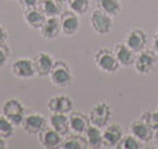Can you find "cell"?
I'll list each match as a JSON object with an SVG mask.
<instances>
[{
	"label": "cell",
	"instance_id": "6da1fadb",
	"mask_svg": "<svg viewBox=\"0 0 158 149\" xmlns=\"http://www.w3.org/2000/svg\"><path fill=\"white\" fill-rule=\"evenodd\" d=\"M94 63L97 68L106 74H114L121 67L114 50H110L107 47H101L94 53Z\"/></svg>",
	"mask_w": 158,
	"mask_h": 149
},
{
	"label": "cell",
	"instance_id": "7a4b0ae2",
	"mask_svg": "<svg viewBox=\"0 0 158 149\" xmlns=\"http://www.w3.org/2000/svg\"><path fill=\"white\" fill-rule=\"evenodd\" d=\"M2 114H4L15 127H18V125H22V121L27 116V110L21 100L15 98H8L2 106Z\"/></svg>",
	"mask_w": 158,
	"mask_h": 149
},
{
	"label": "cell",
	"instance_id": "3957f363",
	"mask_svg": "<svg viewBox=\"0 0 158 149\" xmlns=\"http://www.w3.org/2000/svg\"><path fill=\"white\" fill-rule=\"evenodd\" d=\"M50 82L54 86H58V88H67L72 84V80H74V75H72L71 67H69L68 63L65 61H56L54 67H53L52 72L49 75Z\"/></svg>",
	"mask_w": 158,
	"mask_h": 149
},
{
	"label": "cell",
	"instance_id": "277c9868",
	"mask_svg": "<svg viewBox=\"0 0 158 149\" xmlns=\"http://www.w3.org/2000/svg\"><path fill=\"white\" fill-rule=\"evenodd\" d=\"M112 117V110L111 106L107 102H98L90 109L89 112V120L90 124L96 125V127L103 130L106 125L110 124Z\"/></svg>",
	"mask_w": 158,
	"mask_h": 149
},
{
	"label": "cell",
	"instance_id": "5b68a950",
	"mask_svg": "<svg viewBox=\"0 0 158 149\" xmlns=\"http://www.w3.org/2000/svg\"><path fill=\"white\" fill-rule=\"evenodd\" d=\"M114 17L108 15L107 13L101 11L100 8L94 10L90 14V27H92L93 32H96L97 35H108L112 31L114 27Z\"/></svg>",
	"mask_w": 158,
	"mask_h": 149
},
{
	"label": "cell",
	"instance_id": "8992f818",
	"mask_svg": "<svg viewBox=\"0 0 158 149\" xmlns=\"http://www.w3.org/2000/svg\"><path fill=\"white\" fill-rule=\"evenodd\" d=\"M49 125V120L40 113H29L25 116L22 121V130L28 135H39L42 131H44Z\"/></svg>",
	"mask_w": 158,
	"mask_h": 149
},
{
	"label": "cell",
	"instance_id": "52a82bcc",
	"mask_svg": "<svg viewBox=\"0 0 158 149\" xmlns=\"http://www.w3.org/2000/svg\"><path fill=\"white\" fill-rule=\"evenodd\" d=\"M157 64V53L154 50H142L136 53L135 57V70L139 74H150Z\"/></svg>",
	"mask_w": 158,
	"mask_h": 149
},
{
	"label": "cell",
	"instance_id": "ba28073f",
	"mask_svg": "<svg viewBox=\"0 0 158 149\" xmlns=\"http://www.w3.org/2000/svg\"><path fill=\"white\" fill-rule=\"evenodd\" d=\"M60 24H61V33L65 36H74L78 33L81 28V20L79 14L74 13L72 10H65L60 14Z\"/></svg>",
	"mask_w": 158,
	"mask_h": 149
},
{
	"label": "cell",
	"instance_id": "9c48e42d",
	"mask_svg": "<svg viewBox=\"0 0 158 149\" xmlns=\"http://www.w3.org/2000/svg\"><path fill=\"white\" fill-rule=\"evenodd\" d=\"M11 72L14 77L18 80H29V78L35 77V66H33V60L29 57H19L11 64Z\"/></svg>",
	"mask_w": 158,
	"mask_h": 149
},
{
	"label": "cell",
	"instance_id": "30bf717a",
	"mask_svg": "<svg viewBox=\"0 0 158 149\" xmlns=\"http://www.w3.org/2000/svg\"><path fill=\"white\" fill-rule=\"evenodd\" d=\"M32 60H33V66H35L36 75H39V77H49L56 64L54 57L50 53L46 52L36 53Z\"/></svg>",
	"mask_w": 158,
	"mask_h": 149
},
{
	"label": "cell",
	"instance_id": "8fae6325",
	"mask_svg": "<svg viewBox=\"0 0 158 149\" xmlns=\"http://www.w3.org/2000/svg\"><path fill=\"white\" fill-rule=\"evenodd\" d=\"M129 133L136 137L142 144H148L154 139V130L142 119L135 120L129 124Z\"/></svg>",
	"mask_w": 158,
	"mask_h": 149
},
{
	"label": "cell",
	"instance_id": "7c38bea8",
	"mask_svg": "<svg viewBox=\"0 0 158 149\" xmlns=\"http://www.w3.org/2000/svg\"><path fill=\"white\" fill-rule=\"evenodd\" d=\"M123 42H125L135 53H139L146 49L147 42H148V36H147V33L143 29H140V28H133V29H131L126 33V38Z\"/></svg>",
	"mask_w": 158,
	"mask_h": 149
},
{
	"label": "cell",
	"instance_id": "4fadbf2b",
	"mask_svg": "<svg viewBox=\"0 0 158 149\" xmlns=\"http://www.w3.org/2000/svg\"><path fill=\"white\" fill-rule=\"evenodd\" d=\"M123 134V128L118 123H112L103 128V144L106 148H118Z\"/></svg>",
	"mask_w": 158,
	"mask_h": 149
},
{
	"label": "cell",
	"instance_id": "5bb4252c",
	"mask_svg": "<svg viewBox=\"0 0 158 149\" xmlns=\"http://www.w3.org/2000/svg\"><path fill=\"white\" fill-rule=\"evenodd\" d=\"M50 113H71L74 110V100L67 95H56L47 100Z\"/></svg>",
	"mask_w": 158,
	"mask_h": 149
},
{
	"label": "cell",
	"instance_id": "9a60e30c",
	"mask_svg": "<svg viewBox=\"0 0 158 149\" xmlns=\"http://www.w3.org/2000/svg\"><path fill=\"white\" fill-rule=\"evenodd\" d=\"M40 36L44 41H56L61 33V24L58 17H49L46 18L44 24L42 25L40 29Z\"/></svg>",
	"mask_w": 158,
	"mask_h": 149
},
{
	"label": "cell",
	"instance_id": "2e32d148",
	"mask_svg": "<svg viewBox=\"0 0 158 149\" xmlns=\"http://www.w3.org/2000/svg\"><path fill=\"white\" fill-rule=\"evenodd\" d=\"M39 142L46 149L60 148L61 142H63V134H60L52 127H47L46 130L39 134Z\"/></svg>",
	"mask_w": 158,
	"mask_h": 149
},
{
	"label": "cell",
	"instance_id": "e0dca14e",
	"mask_svg": "<svg viewBox=\"0 0 158 149\" xmlns=\"http://www.w3.org/2000/svg\"><path fill=\"white\" fill-rule=\"evenodd\" d=\"M68 121H69V130L75 134H83L90 125L89 116L83 114L82 112L72 110L68 116Z\"/></svg>",
	"mask_w": 158,
	"mask_h": 149
},
{
	"label": "cell",
	"instance_id": "ac0fdd59",
	"mask_svg": "<svg viewBox=\"0 0 158 149\" xmlns=\"http://www.w3.org/2000/svg\"><path fill=\"white\" fill-rule=\"evenodd\" d=\"M114 53L117 56V60L119 63L121 67H128V66H132L135 63V57H136V53L125 43H118L117 46L114 47Z\"/></svg>",
	"mask_w": 158,
	"mask_h": 149
},
{
	"label": "cell",
	"instance_id": "d6986e66",
	"mask_svg": "<svg viewBox=\"0 0 158 149\" xmlns=\"http://www.w3.org/2000/svg\"><path fill=\"white\" fill-rule=\"evenodd\" d=\"M47 17L44 13L39 8H31V10H24V21L32 29H40L42 25L44 24Z\"/></svg>",
	"mask_w": 158,
	"mask_h": 149
},
{
	"label": "cell",
	"instance_id": "ffe728a7",
	"mask_svg": "<svg viewBox=\"0 0 158 149\" xmlns=\"http://www.w3.org/2000/svg\"><path fill=\"white\" fill-rule=\"evenodd\" d=\"M49 125L58 131L63 135H67L69 133V121L67 113H50L49 117Z\"/></svg>",
	"mask_w": 158,
	"mask_h": 149
},
{
	"label": "cell",
	"instance_id": "44dd1931",
	"mask_svg": "<svg viewBox=\"0 0 158 149\" xmlns=\"http://www.w3.org/2000/svg\"><path fill=\"white\" fill-rule=\"evenodd\" d=\"M83 135H85V138H86L89 148L98 149V148L104 147V144H103V131H101V128L90 124L89 127H87V130L83 133Z\"/></svg>",
	"mask_w": 158,
	"mask_h": 149
},
{
	"label": "cell",
	"instance_id": "7402d4cb",
	"mask_svg": "<svg viewBox=\"0 0 158 149\" xmlns=\"http://www.w3.org/2000/svg\"><path fill=\"white\" fill-rule=\"evenodd\" d=\"M60 148L61 149H86V148H89V145H87V141L83 134L72 133V135L63 138Z\"/></svg>",
	"mask_w": 158,
	"mask_h": 149
},
{
	"label": "cell",
	"instance_id": "603a6c76",
	"mask_svg": "<svg viewBox=\"0 0 158 149\" xmlns=\"http://www.w3.org/2000/svg\"><path fill=\"white\" fill-rule=\"evenodd\" d=\"M97 8L111 17H117L122 10L121 0H97Z\"/></svg>",
	"mask_w": 158,
	"mask_h": 149
},
{
	"label": "cell",
	"instance_id": "cb8c5ba5",
	"mask_svg": "<svg viewBox=\"0 0 158 149\" xmlns=\"http://www.w3.org/2000/svg\"><path fill=\"white\" fill-rule=\"evenodd\" d=\"M40 10L44 13V15L49 17H60L63 13V4L58 0H42Z\"/></svg>",
	"mask_w": 158,
	"mask_h": 149
},
{
	"label": "cell",
	"instance_id": "d4e9b609",
	"mask_svg": "<svg viewBox=\"0 0 158 149\" xmlns=\"http://www.w3.org/2000/svg\"><path fill=\"white\" fill-rule=\"evenodd\" d=\"M14 131H15V125L4 114H0V135L4 137L6 139H10L14 135Z\"/></svg>",
	"mask_w": 158,
	"mask_h": 149
},
{
	"label": "cell",
	"instance_id": "484cf974",
	"mask_svg": "<svg viewBox=\"0 0 158 149\" xmlns=\"http://www.w3.org/2000/svg\"><path fill=\"white\" fill-rule=\"evenodd\" d=\"M118 148L119 149H140L142 148V142H140L135 135H132V134L129 133L128 135L122 137Z\"/></svg>",
	"mask_w": 158,
	"mask_h": 149
},
{
	"label": "cell",
	"instance_id": "4316f807",
	"mask_svg": "<svg viewBox=\"0 0 158 149\" xmlns=\"http://www.w3.org/2000/svg\"><path fill=\"white\" fill-rule=\"evenodd\" d=\"M67 3H68L69 10H72L79 15L87 13L90 7V0H67Z\"/></svg>",
	"mask_w": 158,
	"mask_h": 149
},
{
	"label": "cell",
	"instance_id": "83f0119b",
	"mask_svg": "<svg viewBox=\"0 0 158 149\" xmlns=\"http://www.w3.org/2000/svg\"><path fill=\"white\" fill-rule=\"evenodd\" d=\"M142 120H144L154 131L158 130V109L157 110H148L140 117Z\"/></svg>",
	"mask_w": 158,
	"mask_h": 149
},
{
	"label": "cell",
	"instance_id": "f1b7e54d",
	"mask_svg": "<svg viewBox=\"0 0 158 149\" xmlns=\"http://www.w3.org/2000/svg\"><path fill=\"white\" fill-rule=\"evenodd\" d=\"M8 59H10V49H8L7 43L0 45V68H3L7 64Z\"/></svg>",
	"mask_w": 158,
	"mask_h": 149
},
{
	"label": "cell",
	"instance_id": "f546056e",
	"mask_svg": "<svg viewBox=\"0 0 158 149\" xmlns=\"http://www.w3.org/2000/svg\"><path fill=\"white\" fill-rule=\"evenodd\" d=\"M21 7L24 10H31V8H39L42 0H18Z\"/></svg>",
	"mask_w": 158,
	"mask_h": 149
},
{
	"label": "cell",
	"instance_id": "4dcf8cb0",
	"mask_svg": "<svg viewBox=\"0 0 158 149\" xmlns=\"http://www.w3.org/2000/svg\"><path fill=\"white\" fill-rule=\"evenodd\" d=\"M8 41V32L3 25H0V45H6Z\"/></svg>",
	"mask_w": 158,
	"mask_h": 149
},
{
	"label": "cell",
	"instance_id": "1f68e13d",
	"mask_svg": "<svg viewBox=\"0 0 158 149\" xmlns=\"http://www.w3.org/2000/svg\"><path fill=\"white\" fill-rule=\"evenodd\" d=\"M153 50L158 55V31L156 32V35H154V38H153Z\"/></svg>",
	"mask_w": 158,
	"mask_h": 149
},
{
	"label": "cell",
	"instance_id": "d6a6232c",
	"mask_svg": "<svg viewBox=\"0 0 158 149\" xmlns=\"http://www.w3.org/2000/svg\"><path fill=\"white\" fill-rule=\"evenodd\" d=\"M6 148H7V139L0 135V149H6Z\"/></svg>",
	"mask_w": 158,
	"mask_h": 149
},
{
	"label": "cell",
	"instance_id": "836d02e7",
	"mask_svg": "<svg viewBox=\"0 0 158 149\" xmlns=\"http://www.w3.org/2000/svg\"><path fill=\"white\" fill-rule=\"evenodd\" d=\"M154 141H156L157 144H158V130L154 131Z\"/></svg>",
	"mask_w": 158,
	"mask_h": 149
},
{
	"label": "cell",
	"instance_id": "e575fe53",
	"mask_svg": "<svg viewBox=\"0 0 158 149\" xmlns=\"http://www.w3.org/2000/svg\"><path fill=\"white\" fill-rule=\"evenodd\" d=\"M58 2H61V3H63V2H64V0H58Z\"/></svg>",
	"mask_w": 158,
	"mask_h": 149
}]
</instances>
